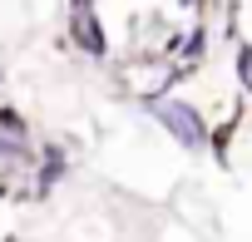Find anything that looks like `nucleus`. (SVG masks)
<instances>
[{
  "label": "nucleus",
  "instance_id": "f257e3e1",
  "mask_svg": "<svg viewBox=\"0 0 252 242\" xmlns=\"http://www.w3.org/2000/svg\"><path fill=\"white\" fill-rule=\"evenodd\" d=\"M154 114H158V124L173 129V139H178L183 149H198V144H203V119H198L188 104H158V99H154Z\"/></svg>",
  "mask_w": 252,
  "mask_h": 242
},
{
  "label": "nucleus",
  "instance_id": "f03ea898",
  "mask_svg": "<svg viewBox=\"0 0 252 242\" xmlns=\"http://www.w3.org/2000/svg\"><path fill=\"white\" fill-rule=\"evenodd\" d=\"M69 35L79 40V50L104 55V30H99V20H94V10H89V5H74V15H69Z\"/></svg>",
  "mask_w": 252,
  "mask_h": 242
},
{
  "label": "nucleus",
  "instance_id": "7ed1b4c3",
  "mask_svg": "<svg viewBox=\"0 0 252 242\" xmlns=\"http://www.w3.org/2000/svg\"><path fill=\"white\" fill-rule=\"evenodd\" d=\"M60 173H64V158H60V153L50 149V158H45V183H55Z\"/></svg>",
  "mask_w": 252,
  "mask_h": 242
},
{
  "label": "nucleus",
  "instance_id": "20e7f679",
  "mask_svg": "<svg viewBox=\"0 0 252 242\" xmlns=\"http://www.w3.org/2000/svg\"><path fill=\"white\" fill-rule=\"evenodd\" d=\"M25 149V139H0V158H10V153H20Z\"/></svg>",
  "mask_w": 252,
  "mask_h": 242
},
{
  "label": "nucleus",
  "instance_id": "39448f33",
  "mask_svg": "<svg viewBox=\"0 0 252 242\" xmlns=\"http://www.w3.org/2000/svg\"><path fill=\"white\" fill-rule=\"evenodd\" d=\"M237 64H242V79L252 84V50H242V55H237Z\"/></svg>",
  "mask_w": 252,
  "mask_h": 242
},
{
  "label": "nucleus",
  "instance_id": "423d86ee",
  "mask_svg": "<svg viewBox=\"0 0 252 242\" xmlns=\"http://www.w3.org/2000/svg\"><path fill=\"white\" fill-rule=\"evenodd\" d=\"M0 79H5V69H0Z\"/></svg>",
  "mask_w": 252,
  "mask_h": 242
}]
</instances>
